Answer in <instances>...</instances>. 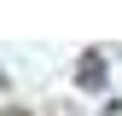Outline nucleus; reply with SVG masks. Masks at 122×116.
<instances>
[{"label":"nucleus","mask_w":122,"mask_h":116,"mask_svg":"<svg viewBox=\"0 0 122 116\" xmlns=\"http://www.w3.org/2000/svg\"><path fill=\"white\" fill-rule=\"evenodd\" d=\"M76 81H81L87 93H99V87H105V58H99V52H87L81 64H76Z\"/></svg>","instance_id":"nucleus-1"}]
</instances>
